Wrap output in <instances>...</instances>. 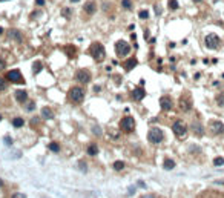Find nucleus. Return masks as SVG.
<instances>
[{"instance_id":"nucleus-40","label":"nucleus","mask_w":224,"mask_h":198,"mask_svg":"<svg viewBox=\"0 0 224 198\" xmlns=\"http://www.w3.org/2000/svg\"><path fill=\"white\" fill-rule=\"evenodd\" d=\"M5 143H6V144H12V140L9 137H6V138H5Z\"/></svg>"},{"instance_id":"nucleus-3","label":"nucleus","mask_w":224,"mask_h":198,"mask_svg":"<svg viewBox=\"0 0 224 198\" xmlns=\"http://www.w3.org/2000/svg\"><path fill=\"white\" fill-rule=\"evenodd\" d=\"M164 138V132L160 129V127H151L147 132V140L152 144H160Z\"/></svg>"},{"instance_id":"nucleus-32","label":"nucleus","mask_w":224,"mask_h":198,"mask_svg":"<svg viewBox=\"0 0 224 198\" xmlns=\"http://www.w3.org/2000/svg\"><path fill=\"white\" fill-rule=\"evenodd\" d=\"M92 132H94L97 137H101V134H103V132H101V127H100V126H97V125L92 126Z\"/></svg>"},{"instance_id":"nucleus-23","label":"nucleus","mask_w":224,"mask_h":198,"mask_svg":"<svg viewBox=\"0 0 224 198\" xmlns=\"http://www.w3.org/2000/svg\"><path fill=\"white\" fill-rule=\"evenodd\" d=\"M48 149H49L51 152H60V144L58 143H55V141H51L49 144H48Z\"/></svg>"},{"instance_id":"nucleus-2","label":"nucleus","mask_w":224,"mask_h":198,"mask_svg":"<svg viewBox=\"0 0 224 198\" xmlns=\"http://www.w3.org/2000/svg\"><path fill=\"white\" fill-rule=\"evenodd\" d=\"M84 95H86V92L82 86H72L68 91V100L72 105H80L84 100Z\"/></svg>"},{"instance_id":"nucleus-39","label":"nucleus","mask_w":224,"mask_h":198,"mask_svg":"<svg viewBox=\"0 0 224 198\" xmlns=\"http://www.w3.org/2000/svg\"><path fill=\"white\" fill-rule=\"evenodd\" d=\"M141 198H157L155 195H152V194H147V195H143Z\"/></svg>"},{"instance_id":"nucleus-24","label":"nucleus","mask_w":224,"mask_h":198,"mask_svg":"<svg viewBox=\"0 0 224 198\" xmlns=\"http://www.w3.org/2000/svg\"><path fill=\"white\" fill-rule=\"evenodd\" d=\"M215 103L220 106V108H224V92H220L215 97Z\"/></svg>"},{"instance_id":"nucleus-29","label":"nucleus","mask_w":224,"mask_h":198,"mask_svg":"<svg viewBox=\"0 0 224 198\" xmlns=\"http://www.w3.org/2000/svg\"><path fill=\"white\" fill-rule=\"evenodd\" d=\"M112 166H114V169H115V170H121V169H124V163H123V161H114V164H112Z\"/></svg>"},{"instance_id":"nucleus-10","label":"nucleus","mask_w":224,"mask_h":198,"mask_svg":"<svg viewBox=\"0 0 224 198\" xmlns=\"http://www.w3.org/2000/svg\"><path fill=\"white\" fill-rule=\"evenodd\" d=\"M209 131L212 135H221V134H224V125L218 120H212L209 123Z\"/></svg>"},{"instance_id":"nucleus-31","label":"nucleus","mask_w":224,"mask_h":198,"mask_svg":"<svg viewBox=\"0 0 224 198\" xmlns=\"http://www.w3.org/2000/svg\"><path fill=\"white\" fill-rule=\"evenodd\" d=\"M78 169L82 170V172H86V170H88V166H86V163H84L83 160H80V161H78Z\"/></svg>"},{"instance_id":"nucleus-41","label":"nucleus","mask_w":224,"mask_h":198,"mask_svg":"<svg viewBox=\"0 0 224 198\" xmlns=\"http://www.w3.org/2000/svg\"><path fill=\"white\" fill-rule=\"evenodd\" d=\"M192 2H194V3H201L203 0H192Z\"/></svg>"},{"instance_id":"nucleus-34","label":"nucleus","mask_w":224,"mask_h":198,"mask_svg":"<svg viewBox=\"0 0 224 198\" xmlns=\"http://www.w3.org/2000/svg\"><path fill=\"white\" fill-rule=\"evenodd\" d=\"M138 17H140L141 20H147V19H149V12L143 9V11H140V14H138Z\"/></svg>"},{"instance_id":"nucleus-20","label":"nucleus","mask_w":224,"mask_h":198,"mask_svg":"<svg viewBox=\"0 0 224 198\" xmlns=\"http://www.w3.org/2000/svg\"><path fill=\"white\" fill-rule=\"evenodd\" d=\"M86 152H88V155H91V157H95V155L98 154V146L97 144H89V146L86 147Z\"/></svg>"},{"instance_id":"nucleus-8","label":"nucleus","mask_w":224,"mask_h":198,"mask_svg":"<svg viewBox=\"0 0 224 198\" xmlns=\"http://www.w3.org/2000/svg\"><path fill=\"white\" fill-rule=\"evenodd\" d=\"M220 43H221V40L216 34H207L204 37V45L207 49H216L220 46Z\"/></svg>"},{"instance_id":"nucleus-43","label":"nucleus","mask_w":224,"mask_h":198,"mask_svg":"<svg viewBox=\"0 0 224 198\" xmlns=\"http://www.w3.org/2000/svg\"><path fill=\"white\" fill-rule=\"evenodd\" d=\"M2 34H3V28L0 26V35H2Z\"/></svg>"},{"instance_id":"nucleus-33","label":"nucleus","mask_w":224,"mask_h":198,"mask_svg":"<svg viewBox=\"0 0 224 198\" xmlns=\"http://www.w3.org/2000/svg\"><path fill=\"white\" fill-rule=\"evenodd\" d=\"M224 164V158L223 157H216L213 160V166H223Z\"/></svg>"},{"instance_id":"nucleus-22","label":"nucleus","mask_w":224,"mask_h":198,"mask_svg":"<svg viewBox=\"0 0 224 198\" xmlns=\"http://www.w3.org/2000/svg\"><path fill=\"white\" fill-rule=\"evenodd\" d=\"M12 126L14 127H22L23 125H25V120L22 118V117H15V118H12Z\"/></svg>"},{"instance_id":"nucleus-25","label":"nucleus","mask_w":224,"mask_h":198,"mask_svg":"<svg viewBox=\"0 0 224 198\" xmlns=\"http://www.w3.org/2000/svg\"><path fill=\"white\" fill-rule=\"evenodd\" d=\"M8 89V80L5 77H0V92H5Z\"/></svg>"},{"instance_id":"nucleus-16","label":"nucleus","mask_w":224,"mask_h":198,"mask_svg":"<svg viewBox=\"0 0 224 198\" xmlns=\"http://www.w3.org/2000/svg\"><path fill=\"white\" fill-rule=\"evenodd\" d=\"M14 97H15V100H17L19 103L25 105L26 101H28V92H26L25 89H17V91H15V94H14Z\"/></svg>"},{"instance_id":"nucleus-7","label":"nucleus","mask_w":224,"mask_h":198,"mask_svg":"<svg viewBox=\"0 0 224 198\" xmlns=\"http://www.w3.org/2000/svg\"><path fill=\"white\" fill-rule=\"evenodd\" d=\"M6 80L11 83H15V84H25V78L22 75V72L19 71V69H11V71L6 72Z\"/></svg>"},{"instance_id":"nucleus-6","label":"nucleus","mask_w":224,"mask_h":198,"mask_svg":"<svg viewBox=\"0 0 224 198\" xmlns=\"http://www.w3.org/2000/svg\"><path fill=\"white\" fill-rule=\"evenodd\" d=\"M172 131L178 138H184L186 134H187V125L183 120H177L172 123Z\"/></svg>"},{"instance_id":"nucleus-14","label":"nucleus","mask_w":224,"mask_h":198,"mask_svg":"<svg viewBox=\"0 0 224 198\" xmlns=\"http://www.w3.org/2000/svg\"><path fill=\"white\" fill-rule=\"evenodd\" d=\"M8 39L9 40H14V42H17V43H22L23 42V34L20 33L19 29H15V28H12L11 31L8 33Z\"/></svg>"},{"instance_id":"nucleus-19","label":"nucleus","mask_w":224,"mask_h":198,"mask_svg":"<svg viewBox=\"0 0 224 198\" xmlns=\"http://www.w3.org/2000/svg\"><path fill=\"white\" fill-rule=\"evenodd\" d=\"M41 117H43L45 120H52L55 117V114H54V111H52L51 108H43L41 109Z\"/></svg>"},{"instance_id":"nucleus-35","label":"nucleus","mask_w":224,"mask_h":198,"mask_svg":"<svg viewBox=\"0 0 224 198\" xmlns=\"http://www.w3.org/2000/svg\"><path fill=\"white\" fill-rule=\"evenodd\" d=\"M11 198H26V195L25 194H20V192H15V194H12Z\"/></svg>"},{"instance_id":"nucleus-45","label":"nucleus","mask_w":224,"mask_h":198,"mask_svg":"<svg viewBox=\"0 0 224 198\" xmlns=\"http://www.w3.org/2000/svg\"><path fill=\"white\" fill-rule=\"evenodd\" d=\"M72 2H78V0H72Z\"/></svg>"},{"instance_id":"nucleus-30","label":"nucleus","mask_w":224,"mask_h":198,"mask_svg":"<svg viewBox=\"0 0 224 198\" xmlns=\"http://www.w3.org/2000/svg\"><path fill=\"white\" fill-rule=\"evenodd\" d=\"M121 6H123L124 9H131L132 8V2L131 0H121Z\"/></svg>"},{"instance_id":"nucleus-9","label":"nucleus","mask_w":224,"mask_h":198,"mask_svg":"<svg viewBox=\"0 0 224 198\" xmlns=\"http://www.w3.org/2000/svg\"><path fill=\"white\" fill-rule=\"evenodd\" d=\"M75 80L82 84H88V83H91V80H92V75H91V72L88 69H78L75 72Z\"/></svg>"},{"instance_id":"nucleus-11","label":"nucleus","mask_w":224,"mask_h":198,"mask_svg":"<svg viewBox=\"0 0 224 198\" xmlns=\"http://www.w3.org/2000/svg\"><path fill=\"white\" fill-rule=\"evenodd\" d=\"M160 108H161L163 111H172V108H174V101H172V98L169 97V95H163L161 98H160Z\"/></svg>"},{"instance_id":"nucleus-27","label":"nucleus","mask_w":224,"mask_h":198,"mask_svg":"<svg viewBox=\"0 0 224 198\" xmlns=\"http://www.w3.org/2000/svg\"><path fill=\"white\" fill-rule=\"evenodd\" d=\"M167 3H169V9H172V11H175V9L180 8V5H178L177 0H169Z\"/></svg>"},{"instance_id":"nucleus-4","label":"nucleus","mask_w":224,"mask_h":198,"mask_svg":"<svg viewBox=\"0 0 224 198\" xmlns=\"http://www.w3.org/2000/svg\"><path fill=\"white\" fill-rule=\"evenodd\" d=\"M120 129L123 131V132H126V134L134 132V129H135V120H134V117H131V115L123 117V118L120 120Z\"/></svg>"},{"instance_id":"nucleus-17","label":"nucleus","mask_w":224,"mask_h":198,"mask_svg":"<svg viewBox=\"0 0 224 198\" xmlns=\"http://www.w3.org/2000/svg\"><path fill=\"white\" fill-rule=\"evenodd\" d=\"M83 11L88 15H94L95 12H97V3L95 2H86L84 6H83Z\"/></svg>"},{"instance_id":"nucleus-1","label":"nucleus","mask_w":224,"mask_h":198,"mask_svg":"<svg viewBox=\"0 0 224 198\" xmlns=\"http://www.w3.org/2000/svg\"><path fill=\"white\" fill-rule=\"evenodd\" d=\"M89 54L97 63H101L106 58V49L100 42H94V43L89 46Z\"/></svg>"},{"instance_id":"nucleus-15","label":"nucleus","mask_w":224,"mask_h":198,"mask_svg":"<svg viewBox=\"0 0 224 198\" xmlns=\"http://www.w3.org/2000/svg\"><path fill=\"white\" fill-rule=\"evenodd\" d=\"M131 95H132V98H134L135 101H141L143 98L146 97V91L138 86V88H134V91H132Z\"/></svg>"},{"instance_id":"nucleus-12","label":"nucleus","mask_w":224,"mask_h":198,"mask_svg":"<svg viewBox=\"0 0 224 198\" xmlns=\"http://www.w3.org/2000/svg\"><path fill=\"white\" fill-rule=\"evenodd\" d=\"M178 106H180V109L183 112H189L192 109V100H190V97H187V95L181 97L180 101H178Z\"/></svg>"},{"instance_id":"nucleus-13","label":"nucleus","mask_w":224,"mask_h":198,"mask_svg":"<svg viewBox=\"0 0 224 198\" xmlns=\"http://www.w3.org/2000/svg\"><path fill=\"white\" fill-rule=\"evenodd\" d=\"M190 131L194 132L196 137H203V135H204V126H203L200 121H192Z\"/></svg>"},{"instance_id":"nucleus-5","label":"nucleus","mask_w":224,"mask_h":198,"mask_svg":"<svg viewBox=\"0 0 224 198\" xmlns=\"http://www.w3.org/2000/svg\"><path fill=\"white\" fill-rule=\"evenodd\" d=\"M129 52H131V46L127 42L124 40H118L115 43V54L117 57H120V58H124L126 55H129Z\"/></svg>"},{"instance_id":"nucleus-37","label":"nucleus","mask_w":224,"mask_h":198,"mask_svg":"<svg viewBox=\"0 0 224 198\" xmlns=\"http://www.w3.org/2000/svg\"><path fill=\"white\" fill-rule=\"evenodd\" d=\"M35 5H37V6H43V5H45V0H35Z\"/></svg>"},{"instance_id":"nucleus-21","label":"nucleus","mask_w":224,"mask_h":198,"mask_svg":"<svg viewBox=\"0 0 224 198\" xmlns=\"http://www.w3.org/2000/svg\"><path fill=\"white\" fill-rule=\"evenodd\" d=\"M163 168L166 170L174 169L175 168V161H174V160H170V158H166V160H164V163H163Z\"/></svg>"},{"instance_id":"nucleus-18","label":"nucleus","mask_w":224,"mask_h":198,"mask_svg":"<svg viewBox=\"0 0 224 198\" xmlns=\"http://www.w3.org/2000/svg\"><path fill=\"white\" fill-rule=\"evenodd\" d=\"M138 65V60L137 58H134V57H131V58H127V60L123 63V68H124V71H132V69H134L135 66Z\"/></svg>"},{"instance_id":"nucleus-26","label":"nucleus","mask_w":224,"mask_h":198,"mask_svg":"<svg viewBox=\"0 0 224 198\" xmlns=\"http://www.w3.org/2000/svg\"><path fill=\"white\" fill-rule=\"evenodd\" d=\"M25 108H26V111H28V112H32V111L35 109V101L28 100V101L25 103Z\"/></svg>"},{"instance_id":"nucleus-38","label":"nucleus","mask_w":224,"mask_h":198,"mask_svg":"<svg viewBox=\"0 0 224 198\" xmlns=\"http://www.w3.org/2000/svg\"><path fill=\"white\" fill-rule=\"evenodd\" d=\"M63 14H65V17H69V14H71V9H63Z\"/></svg>"},{"instance_id":"nucleus-42","label":"nucleus","mask_w":224,"mask_h":198,"mask_svg":"<svg viewBox=\"0 0 224 198\" xmlns=\"http://www.w3.org/2000/svg\"><path fill=\"white\" fill-rule=\"evenodd\" d=\"M0 187H3V180L0 178Z\"/></svg>"},{"instance_id":"nucleus-44","label":"nucleus","mask_w":224,"mask_h":198,"mask_svg":"<svg viewBox=\"0 0 224 198\" xmlns=\"http://www.w3.org/2000/svg\"><path fill=\"white\" fill-rule=\"evenodd\" d=\"M2 118H3V117H2V114H0V121H2Z\"/></svg>"},{"instance_id":"nucleus-28","label":"nucleus","mask_w":224,"mask_h":198,"mask_svg":"<svg viewBox=\"0 0 224 198\" xmlns=\"http://www.w3.org/2000/svg\"><path fill=\"white\" fill-rule=\"evenodd\" d=\"M41 68H43V66H41V63H40V62H35L34 65H32V72H34V74H39V72L41 71Z\"/></svg>"},{"instance_id":"nucleus-36","label":"nucleus","mask_w":224,"mask_h":198,"mask_svg":"<svg viewBox=\"0 0 224 198\" xmlns=\"http://www.w3.org/2000/svg\"><path fill=\"white\" fill-rule=\"evenodd\" d=\"M5 68H6V62H5V60H3V58H2V57H0V71H3V69H5Z\"/></svg>"}]
</instances>
